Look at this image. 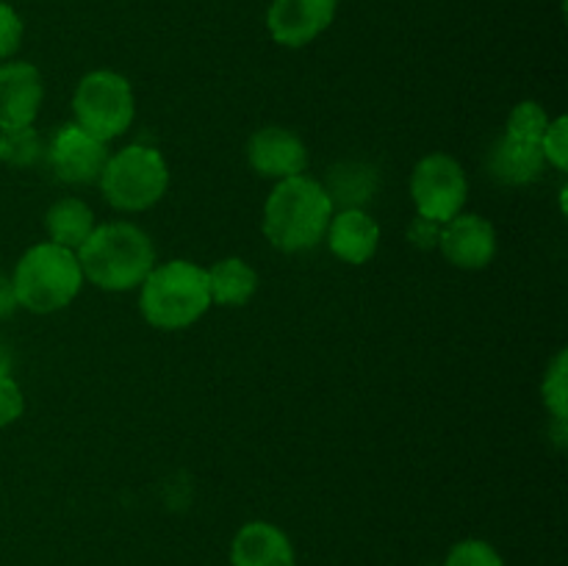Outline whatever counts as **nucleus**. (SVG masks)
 I'll list each match as a JSON object with an SVG mask.
<instances>
[{
    "label": "nucleus",
    "mask_w": 568,
    "mask_h": 566,
    "mask_svg": "<svg viewBox=\"0 0 568 566\" xmlns=\"http://www.w3.org/2000/svg\"><path fill=\"white\" fill-rule=\"evenodd\" d=\"M98 183L111 209L136 214L164 198L170 189V166L150 144H128L109 155Z\"/></svg>",
    "instance_id": "39448f33"
},
{
    "label": "nucleus",
    "mask_w": 568,
    "mask_h": 566,
    "mask_svg": "<svg viewBox=\"0 0 568 566\" xmlns=\"http://www.w3.org/2000/svg\"><path fill=\"white\" fill-rule=\"evenodd\" d=\"M211 309L205 266L186 259L155 264L139 286V311L159 331H183Z\"/></svg>",
    "instance_id": "7ed1b4c3"
},
{
    "label": "nucleus",
    "mask_w": 568,
    "mask_h": 566,
    "mask_svg": "<svg viewBox=\"0 0 568 566\" xmlns=\"http://www.w3.org/2000/svg\"><path fill=\"white\" fill-rule=\"evenodd\" d=\"M0 161H3V133H0Z\"/></svg>",
    "instance_id": "c85d7f7f"
},
{
    "label": "nucleus",
    "mask_w": 568,
    "mask_h": 566,
    "mask_svg": "<svg viewBox=\"0 0 568 566\" xmlns=\"http://www.w3.org/2000/svg\"><path fill=\"white\" fill-rule=\"evenodd\" d=\"M325 239L336 259L358 266L375 259L377 244H381V225L369 211L342 209L333 211Z\"/></svg>",
    "instance_id": "ddd939ff"
},
{
    "label": "nucleus",
    "mask_w": 568,
    "mask_h": 566,
    "mask_svg": "<svg viewBox=\"0 0 568 566\" xmlns=\"http://www.w3.org/2000/svg\"><path fill=\"white\" fill-rule=\"evenodd\" d=\"M444 566H505V560L494 544L483 538H464L449 549Z\"/></svg>",
    "instance_id": "4be33fe9"
},
{
    "label": "nucleus",
    "mask_w": 568,
    "mask_h": 566,
    "mask_svg": "<svg viewBox=\"0 0 568 566\" xmlns=\"http://www.w3.org/2000/svg\"><path fill=\"white\" fill-rule=\"evenodd\" d=\"M438 236H442V225L433 220H425V216H416L408 228L410 244H416L419 250H433L438 247Z\"/></svg>",
    "instance_id": "a878e982"
},
{
    "label": "nucleus",
    "mask_w": 568,
    "mask_h": 566,
    "mask_svg": "<svg viewBox=\"0 0 568 566\" xmlns=\"http://www.w3.org/2000/svg\"><path fill=\"white\" fill-rule=\"evenodd\" d=\"M325 189L331 194L333 205L347 203L344 209H361L358 200L372 198V192H375V172L358 164H347L342 170H333L331 186Z\"/></svg>",
    "instance_id": "a211bd4d"
},
{
    "label": "nucleus",
    "mask_w": 568,
    "mask_h": 566,
    "mask_svg": "<svg viewBox=\"0 0 568 566\" xmlns=\"http://www.w3.org/2000/svg\"><path fill=\"white\" fill-rule=\"evenodd\" d=\"M231 566H297L286 533L264 519L239 527L231 544Z\"/></svg>",
    "instance_id": "4468645a"
},
{
    "label": "nucleus",
    "mask_w": 568,
    "mask_h": 566,
    "mask_svg": "<svg viewBox=\"0 0 568 566\" xmlns=\"http://www.w3.org/2000/svg\"><path fill=\"white\" fill-rule=\"evenodd\" d=\"M44 231H48V242L75 253L94 231V214L83 200L61 198L44 214Z\"/></svg>",
    "instance_id": "f3484780"
},
{
    "label": "nucleus",
    "mask_w": 568,
    "mask_h": 566,
    "mask_svg": "<svg viewBox=\"0 0 568 566\" xmlns=\"http://www.w3.org/2000/svg\"><path fill=\"white\" fill-rule=\"evenodd\" d=\"M547 166L541 153V144L516 142V139L503 137L488 153V172L497 183L505 186H527L538 181Z\"/></svg>",
    "instance_id": "2eb2a0df"
},
{
    "label": "nucleus",
    "mask_w": 568,
    "mask_h": 566,
    "mask_svg": "<svg viewBox=\"0 0 568 566\" xmlns=\"http://www.w3.org/2000/svg\"><path fill=\"white\" fill-rule=\"evenodd\" d=\"M541 153L547 164H552L558 172H566L568 166V120L555 117L549 120L547 131L541 137Z\"/></svg>",
    "instance_id": "5701e85b"
},
{
    "label": "nucleus",
    "mask_w": 568,
    "mask_h": 566,
    "mask_svg": "<svg viewBox=\"0 0 568 566\" xmlns=\"http://www.w3.org/2000/svg\"><path fill=\"white\" fill-rule=\"evenodd\" d=\"M22 44V20L9 3H0V61L11 59Z\"/></svg>",
    "instance_id": "393cba45"
},
{
    "label": "nucleus",
    "mask_w": 568,
    "mask_h": 566,
    "mask_svg": "<svg viewBox=\"0 0 568 566\" xmlns=\"http://www.w3.org/2000/svg\"><path fill=\"white\" fill-rule=\"evenodd\" d=\"M338 0H272L266 11L270 37L283 48H305L331 28Z\"/></svg>",
    "instance_id": "1a4fd4ad"
},
{
    "label": "nucleus",
    "mask_w": 568,
    "mask_h": 566,
    "mask_svg": "<svg viewBox=\"0 0 568 566\" xmlns=\"http://www.w3.org/2000/svg\"><path fill=\"white\" fill-rule=\"evenodd\" d=\"M469 198V181L458 159L449 153H427L416 161L410 172V200H414L416 216L444 222L460 214Z\"/></svg>",
    "instance_id": "0eeeda50"
},
{
    "label": "nucleus",
    "mask_w": 568,
    "mask_h": 566,
    "mask_svg": "<svg viewBox=\"0 0 568 566\" xmlns=\"http://www.w3.org/2000/svg\"><path fill=\"white\" fill-rule=\"evenodd\" d=\"M11 283L20 309L31 314H53L67 309L81 294L87 281L72 250L53 242H39L20 255Z\"/></svg>",
    "instance_id": "20e7f679"
},
{
    "label": "nucleus",
    "mask_w": 568,
    "mask_h": 566,
    "mask_svg": "<svg viewBox=\"0 0 568 566\" xmlns=\"http://www.w3.org/2000/svg\"><path fill=\"white\" fill-rule=\"evenodd\" d=\"M44 155H48L50 170H53L59 181L75 183L78 186V183L100 181V172H103L111 153L105 150V142H100L92 133L78 128L75 122H67L50 139Z\"/></svg>",
    "instance_id": "6e6552de"
},
{
    "label": "nucleus",
    "mask_w": 568,
    "mask_h": 566,
    "mask_svg": "<svg viewBox=\"0 0 568 566\" xmlns=\"http://www.w3.org/2000/svg\"><path fill=\"white\" fill-rule=\"evenodd\" d=\"M75 125L100 142L122 137L136 117L131 81L114 70H94L78 81L72 92Z\"/></svg>",
    "instance_id": "423d86ee"
},
{
    "label": "nucleus",
    "mask_w": 568,
    "mask_h": 566,
    "mask_svg": "<svg viewBox=\"0 0 568 566\" xmlns=\"http://www.w3.org/2000/svg\"><path fill=\"white\" fill-rule=\"evenodd\" d=\"M247 161L261 178L286 181L303 175L308 166V148L292 128L266 125L250 137Z\"/></svg>",
    "instance_id": "9b49d317"
},
{
    "label": "nucleus",
    "mask_w": 568,
    "mask_h": 566,
    "mask_svg": "<svg viewBox=\"0 0 568 566\" xmlns=\"http://www.w3.org/2000/svg\"><path fill=\"white\" fill-rule=\"evenodd\" d=\"M44 100L42 72L28 61L0 64V131L33 125Z\"/></svg>",
    "instance_id": "f8f14e48"
},
{
    "label": "nucleus",
    "mask_w": 568,
    "mask_h": 566,
    "mask_svg": "<svg viewBox=\"0 0 568 566\" xmlns=\"http://www.w3.org/2000/svg\"><path fill=\"white\" fill-rule=\"evenodd\" d=\"M83 281L103 292H131L142 286L155 266V247L133 222L94 225L87 242L75 250Z\"/></svg>",
    "instance_id": "f03ea898"
},
{
    "label": "nucleus",
    "mask_w": 568,
    "mask_h": 566,
    "mask_svg": "<svg viewBox=\"0 0 568 566\" xmlns=\"http://www.w3.org/2000/svg\"><path fill=\"white\" fill-rule=\"evenodd\" d=\"M438 250L458 270H486L497 255V231L480 214H455L442 225Z\"/></svg>",
    "instance_id": "9d476101"
},
{
    "label": "nucleus",
    "mask_w": 568,
    "mask_h": 566,
    "mask_svg": "<svg viewBox=\"0 0 568 566\" xmlns=\"http://www.w3.org/2000/svg\"><path fill=\"white\" fill-rule=\"evenodd\" d=\"M11 372V353L3 342H0V375H9Z\"/></svg>",
    "instance_id": "cd10ccee"
},
{
    "label": "nucleus",
    "mask_w": 568,
    "mask_h": 566,
    "mask_svg": "<svg viewBox=\"0 0 568 566\" xmlns=\"http://www.w3.org/2000/svg\"><path fill=\"white\" fill-rule=\"evenodd\" d=\"M336 211L325 183L308 175L275 181L264 203L266 242L281 253H305L325 239L331 216Z\"/></svg>",
    "instance_id": "f257e3e1"
},
{
    "label": "nucleus",
    "mask_w": 568,
    "mask_h": 566,
    "mask_svg": "<svg viewBox=\"0 0 568 566\" xmlns=\"http://www.w3.org/2000/svg\"><path fill=\"white\" fill-rule=\"evenodd\" d=\"M0 133H3V161H9L11 166H31L42 159V139L33 125L11 128V131Z\"/></svg>",
    "instance_id": "412c9836"
},
{
    "label": "nucleus",
    "mask_w": 568,
    "mask_h": 566,
    "mask_svg": "<svg viewBox=\"0 0 568 566\" xmlns=\"http://www.w3.org/2000/svg\"><path fill=\"white\" fill-rule=\"evenodd\" d=\"M205 277H209L211 305L239 309V305H247L258 292V272L239 255H227V259L211 264L205 270Z\"/></svg>",
    "instance_id": "dca6fc26"
},
{
    "label": "nucleus",
    "mask_w": 568,
    "mask_h": 566,
    "mask_svg": "<svg viewBox=\"0 0 568 566\" xmlns=\"http://www.w3.org/2000/svg\"><path fill=\"white\" fill-rule=\"evenodd\" d=\"M26 411V394L11 375H0V427L14 425Z\"/></svg>",
    "instance_id": "b1692460"
},
{
    "label": "nucleus",
    "mask_w": 568,
    "mask_h": 566,
    "mask_svg": "<svg viewBox=\"0 0 568 566\" xmlns=\"http://www.w3.org/2000/svg\"><path fill=\"white\" fill-rule=\"evenodd\" d=\"M17 309H20V303H17L14 283H11V277L0 275V320H3V316L14 314Z\"/></svg>",
    "instance_id": "bb28decb"
},
{
    "label": "nucleus",
    "mask_w": 568,
    "mask_h": 566,
    "mask_svg": "<svg viewBox=\"0 0 568 566\" xmlns=\"http://www.w3.org/2000/svg\"><path fill=\"white\" fill-rule=\"evenodd\" d=\"M544 405H547L549 414L555 416L558 425H566L568 416V353L560 350L547 366V375H544Z\"/></svg>",
    "instance_id": "aec40b11"
},
{
    "label": "nucleus",
    "mask_w": 568,
    "mask_h": 566,
    "mask_svg": "<svg viewBox=\"0 0 568 566\" xmlns=\"http://www.w3.org/2000/svg\"><path fill=\"white\" fill-rule=\"evenodd\" d=\"M549 125V114L541 103L536 100H521V103L514 105V111L508 114V122H505V137L516 139V142L527 144H541L544 131Z\"/></svg>",
    "instance_id": "6ab92c4d"
}]
</instances>
